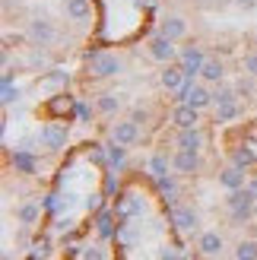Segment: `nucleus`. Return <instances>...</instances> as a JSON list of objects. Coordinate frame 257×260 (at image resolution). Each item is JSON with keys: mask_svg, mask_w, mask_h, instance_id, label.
Returning a JSON list of instances; mask_svg holds the SVG:
<instances>
[{"mask_svg": "<svg viewBox=\"0 0 257 260\" xmlns=\"http://www.w3.org/2000/svg\"><path fill=\"white\" fill-rule=\"evenodd\" d=\"M86 60L95 80H111V76H118L124 70V60L118 54H108V51H89Z\"/></svg>", "mask_w": 257, "mask_h": 260, "instance_id": "f257e3e1", "label": "nucleus"}, {"mask_svg": "<svg viewBox=\"0 0 257 260\" xmlns=\"http://www.w3.org/2000/svg\"><path fill=\"white\" fill-rule=\"evenodd\" d=\"M175 45H178V42H172V38H165V35L156 32V35L149 38L146 51H149V57H152V60L165 67V63H178V54H181V51H178Z\"/></svg>", "mask_w": 257, "mask_h": 260, "instance_id": "f03ea898", "label": "nucleus"}, {"mask_svg": "<svg viewBox=\"0 0 257 260\" xmlns=\"http://www.w3.org/2000/svg\"><path fill=\"white\" fill-rule=\"evenodd\" d=\"M178 63H181V70H184L187 80H197L200 70H203V63H207V54H203L200 45H187V48H181V54H178Z\"/></svg>", "mask_w": 257, "mask_h": 260, "instance_id": "7ed1b4c3", "label": "nucleus"}, {"mask_svg": "<svg viewBox=\"0 0 257 260\" xmlns=\"http://www.w3.org/2000/svg\"><path fill=\"white\" fill-rule=\"evenodd\" d=\"M25 35H29V42L38 45V48H48L57 42V29L51 19H32L29 25H25Z\"/></svg>", "mask_w": 257, "mask_h": 260, "instance_id": "20e7f679", "label": "nucleus"}, {"mask_svg": "<svg viewBox=\"0 0 257 260\" xmlns=\"http://www.w3.org/2000/svg\"><path fill=\"white\" fill-rule=\"evenodd\" d=\"M172 222H175V229L181 232V235H194V232L200 229V213L194 210V206L178 203L175 210H172Z\"/></svg>", "mask_w": 257, "mask_h": 260, "instance_id": "39448f33", "label": "nucleus"}, {"mask_svg": "<svg viewBox=\"0 0 257 260\" xmlns=\"http://www.w3.org/2000/svg\"><path fill=\"white\" fill-rule=\"evenodd\" d=\"M172 168L181 178H190V175H197L200 172V152H190V149H178L172 155Z\"/></svg>", "mask_w": 257, "mask_h": 260, "instance_id": "423d86ee", "label": "nucleus"}, {"mask_svg": "<svg viewBox=\"0 0 257 260\" xmlns=\"http://www.w3.org/2000/svg\"><path fill=\"white\" fill-rule=\"evenodd\" d=\"M197 251H200L203 257H219V254L226 251V238H222V232H216V229L200 232V238H197Z\"/></svg>", "mask_w": 257, "mask_h": 260, "instance_id": "0eeeda50", "label": "nucleus"}, {"mask_svg": "<svg viewBox=\"0 0 257 260\" xmlns=\"http://www.w3.org/2000/svg\"><path fill=\"white\" fill-rule=\"evenodd\" d=\"M38 140H42L45 149H63V143H67V127L63 124H45L42 130H38Z\"/></svg>", "mask_w": 257, "mask_h": 260, "instance_id": "6e6552de", "label": "nucleus"}, {"mask_svg": "<svg viewBox=\"0 0 257 260\" xmlns=\"http://www.w3.org/2000/svg\"><path fill=\"white\" fill-rule=\"evenodd\" d=\"M111 140L124 143V146H134V143L140 140V124L134 118H124L118 124H111Z\"/></svg>", "mask_w": 257, "mask_h": 260, "instance_id": "1a4fd4ad", "label": "nucleus"}, {"mask_svg": "<svg viewBox=\"0 0 257 260\" xmlns=\"http://www.w3.org/2000/svg\"><path fill=\"white\" fill-rule=\"evenodd\" d=\"M105 165H108V172H121L127 165V146L124 143H118V140L105 143Z\"/></svg>", "mask_w": 257, "mask_h": 260, "instance_id": "9d476101", "label": "nucleus"}, {"mask_svg": "<svg viewBox=\"0 0 257 260\" xmlns=\"http://www.w3.org/2000/svg\"><path fill=\"white\" fill-rule=\"evenodd\" d=\"M175 146H178V149L200 152V149H203V130H200V127H184V130H178Z\"/></svg>", "mask_w": 257, "mask_h": 260, "instance_id": "9b49d317", "label": "nucleus"}, {"mask_svg": "<svg viewBox=\"0 0 257 260\" xmlns=\"http://www.w3.org/2000/svg\"><path fill=\"white\" fill-rule=\"evenodd\" d=\"M172 124H175L178 130H184V127H200V108H194V105H175Z\"/></svg>", "mask_w": 257, "mask_h": 260, "instance_id": "f8f14e48", "label": "nucleus"}, {"mask_svg": "<svg viewBox=\"0 0 257 260\" xmlns=\"http://www.w3.org/2000/svg\"><path fill=\"white\" fill-rule=\"evenodd\" d=\"M159 35H165V38H172V42H181V38L187 35V22L181 19V16H165L162 22H159V29H156Z\"/></svg>", "mask_w": 257, "mask_h": 260, "instance_id": "ddd939ff", "label": "nucleus"}, {"mask_svg": "<svg viewBox=\"0 0 257 260\" xmlns=\"http://www.w3.org/2000/svg\"><path fill=\"white\" fill-rule=\"evenodd\" d=\"M184 70H181V63H165V70L159 73V83L162 89H169V92H178V89L184 86Z\"/></svg>", "mask_w": 257, "mask_h": 260, "instance_id": "4468645a", "label": "nucleus"}, {"mask_svg": "<svg viewBox=\"0 0 257 260\" xmlns=\"http://www.w3.org/2000/svg\"><path fill=\"white\" fill-rule=\"evenodd\" d=\"M200 80L207 86H219L226 80V63L219 57H207V63H203V70H200Z\"/></svg>", "mask_w": 257, "mask_h": 260, "instance_id": "2eb2a0df", "label": "nucleus"}, {"mask_svg": "<svg viewBox=\"0 0 257 260\" xmlns=\"http://www.w3.org/2000/svg\"><path fill=\"white\" fill-rule=\"evenodd\" d=\"M63 13H67L70 22H86L89 16H92V4L89 0H63Z\"/></svg>", "mask_w": 257, "mask_h": 260, "instance_id": "dca6fc26", "label": "nucleus"}, {"mask_svg": "<svg viewBox=\"0 0 257 260\" xmlns=\"http://www.w3.org/2000/svg\"><path fill=\"white\" fill-rule=\"evenodd\" d=\"M219 184H222L226 190H238V187H245V184H248L245 168H238V165H226L222 172H219Z\"/></svg>", "mask_w": 257, "mask_h": 260, "instance_id": "f3484780", "label": "nucleus"}, {"mask_svg": "<svg viewBox=\"0 0 257 260\" xmlns=\"http://www.w3.org/2000/svg\"><path fill=\"white\" fill-rule=\"evenodd\" d=\"M16 219H19V225H22V229H32L38 219H42V206H38L35 200H25V203H19Z\"/></svg>", "mask_w": 257, "mask_h": 260, "instance_id": "a211bd4d", "label": "nucleus"}, {"mask_svg": "<svg viewBox=\"0 0 257 260\" xmlns=\"http://www.w3.org/2000/svg\"><path fill=\"white\" fill-rule=\"evenodd\" d=\"M257 197H254V190L245 184V187H238V190H229V197H226V206L229 210H241V206H254Z\"/></svg>", "mask_w": 257, "mask_h": 260, "instance_id": "6ab92c4d", "label": "nucleus"}, {"mask_svg": "<svg viewBox=\"0 0 257 260\" xmlns=\"http://www.w3.org/2000/svg\"><path fill=\"white\" fill-rule=\"evenodd\" d=\"M229 159H232V165H238V168H245V172H248V168L257 165V152L251 146H238V149H232Z\"/></svg>", "mask_w": 257, "mask_h": 260, "instance_id": "aec40b11", "label": "nucleus"}, {"mask_svg": "<svg viewBox=\"0 0 257 260\" xmlns=\"http://www.w3.org/2000/svg\"><path fill=\"white\" fill-rule=\"evenodd\" d=\"M118 108H121V95H114V92L95 95V111H99V114H114Z\"/></svg>", "mask_w": 257, "mask_h": 260, "instance_id": "412c9836", "label": "nucleus"}, {"mask_svg": "<svg viewBox=\"0 0 257 260\" xmlns=\"http://www.w3.org/2000/svg\"><path fill=\"white\" fill-rule=\"evenodd\" d=\"M184 105H194V108H210L213 105V92H210V89L207 86H194V92H190V99L184 102Z\"/></svg>", "mask_w": 257, "mask_h": 260, "instance_id": "4be33fe9", "label": "nucleus"}, {"mask_svg": "<svg viewBox=\"0 0 257 260\" xmlns=\"http://www.w3.org/2000/svg\"><path fill=\"white\" fill-rule=\"evenodd\" d=\"M146 168H149V175L152 178H162V175H169V168H172V159L165 152H156L152 159L146 162Z\"/></svg>", "mask_w": 257, "mask_h": 260, "instance_id": "5701e85b", "label": "nucleus"}, {"mask_svg": "<svg viewBox=\"0 0 257 260\" xmlns=\"http://www.w3.org/2000/svg\"><path fill=\"white\" fill-rule=\"evenodd\" d=\"M95 232H99V238H111V235H114L111 210H99V213H95Z\"/></svg>", "mask_w": 257, "mask_h": 260, "instance_id": "b1692460", "label": "nucleus"}, {"mask_svg": "<svg viewBox=\"0 0 257 260\" xmlns=\"http://www.w3.org/2000/svg\"><path fill=\"white\" fill-rule=\"evenodd\" d=\"M232 257H235V260H257V241H254V238L238 241L235 251H232Z\"/></svg>", "mask_w": 257, "mask_h": 260, "instance_id": "393cba45", "label": "nucleus"}, {"mask_svg": "<svg viewBox=\"0 0 257 260\" xmlns=\"http://www.w3.org/2000/svg\"><path fill=\"white\" fill-rule=\"evenodd\" d=\"M238 114H241L238 102H226V105H216V124H229V121H235Z\"/></svg>", "mask_w": 257, "mask_h": 260, "instance_id": "a878e982", "label": "nucleus"}, {"mask_svg": "<svg viewBox=\"0 0 257 260\" xmlns=\"http://www.w3.org/2000/svg\"><path fill=\"white\" fill-rule=\"evenodd\" d=\"M152 181H156V187H159L169 200L178 197V178H175V175H162V178H152Z\"/></svg>", "mask_w": 257, "mask_h": 260, "instance_id": "bb28decb", "label": "nucleus"}, {"mask_svg": "<svg viewBox=\"0 0 257 260\" xmlns=\"http://www.w3.org/2000/svg\"><path fill=\"white\" fill-rule=\"evenodd\" d=\"M226 102H238L235 86H219V89L213 92V108H216V105H226Z\"/></svg>", "mask_w": 257, "mask_h": 260, "instance_id": "cd10ccee", "label": "nucleus"}, {"mask_svg": "<svg viewBox=\"0 0 257 260\" xmlns=\"http://www.w3.org/2000/svg\"><path fill=\"white\" fill-rule=\"evenodd\" d=\"M13 168H16L19 175H35V159H29V155L16 152V155H13Z\"/></svg>", "mask_w": 257, "mask_h": 260, "instance_id": "c85d7f7f", "label": "nucleus"}, {"mask_svg": "<svg viewBox=\"0 0 257 260\" xmlns=\"http://www.w3.org/2000/svg\"><path fill=\"white\" fill-rule=\"evenodd\" d=\"M229 219H232L235 225H245L254 219V206H241V210H229Z\"/></svg>", "mask_w": 257, "mask_h": 260, "instance_id": "c756f323", "label": "nucleus"}, {"mask_svg": "<svg viewBox=\"0 0 257 260\" xmlns=\"http://www.w3.org/2000/svg\"><path fill=\"white\" fill-rule=\"evenodd\" d=\"M235 92H238V95H248V99H251V95L257 92V86H254V76H248V73L241 76V80L235 83Z\"/></svg>", "mask_w": 257, "mask_h": 260, "instance_id": "7c9ffc66", "label": "nucleus"}, {"mask_svg": "<svg viewBox=\"0 0 257 260\" xmlns=\"http://www.w3.org/2000/svg\"><path fill=\"white\" fill-rule=\"evenodd\" d=\"M241 70H245L248 76H254V80H257V51H248V54L241 57Z\"/></svg>", "mask_w": 257, "mask_h": 260, "instance_id": "2f4dec72", "label": "nucleus"}, {"mask_svg": "<svg viewBox=\"0 0 257 260\" xmlns=\"http://www.w3.org/2000/svg\"><path fill=\"white\" fill-rule=\"evenodd\" d=\"M83 260H108V254H105V248L102 244H92V248H83V254H80Z\"/></svg>", "mask_w": 257, "mask_h": 260, "instance_id": "473e14b6", "label": "nucleus"}, {"mask_svg": "<svg viewBox=\"0 0 257 260\" xmlns=\"http://www.w3.org/2000/svg\"><path fill=\"white\" fill-rule=\"evenodd\" d=\"M19 89L16 86H4V105H13V102H19Z\"/></svg>", "mask_w": 257, "mask_h": 260, "instance_id": "72a5a7b5", "label": "nucleus"}, {"mask_svg": "<svg viewBox=\"0 0 257 260\" xmlns=\"http://www.w3.org/2000/svg\"><path fill=\"white\" fill-rule=\"evenodd\" d=\"M131 118H134L137 124H149V111H146V108H140V105H137V108H131Z\"/></svg>", "mask_w": 257, "mask_h": 260, "instance_id": "f704fd0d", "label": "nucleus"}, {"mask_svg": "<svg viewBox=\"0 0 257 260\" xmlns=\"http://www.w3.org/2000/svg\"><path fill=\"white\" fill-rule=\"evenodd\" d=\"M118 190V178L114 175H105V193H114Z\"/></svg>", "mask_w": 257, "mask_h": 260, "instance_id": "c9c22d12", "label": "nucleus"}, {"mask_svg": "<svg viewBox=\"0 0 257 260\" xmlns=\"http://www.w3.org/2000/svg\"><path fill=\"white\" fill-rule=\"evenodd\" d=\"M232 4H238V7H254L257 0H232Z\"/></svg>", "mask_w": 257, "mask_h": 260, "instance_id": "e433bc0d", "label": "nucleus"}, {"mask_svg": "<svg viewBox=\"0 0 257 260\" xmlns=\"http://www.w3.org/2000/svg\"><path fill=\"white\" fill-rule=\"evenodd\" d=\"M248 187L254 190V197H257V178H251V181H248Z\"/></svg>", "mask_w": 257, "mask_h": 260, "instance_id": "4c0bfd02", "label": "nucleus"}]
</instances>
